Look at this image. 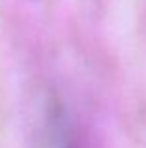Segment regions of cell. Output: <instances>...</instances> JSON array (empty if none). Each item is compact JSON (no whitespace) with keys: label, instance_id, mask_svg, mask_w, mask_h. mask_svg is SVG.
<instances>
[{"label":"cell","instance_id":"1","mask_svg":"<svg viewBox=\"0 0 146 148\" xmlns=\"http://www.w3.org/2000/svg\"><path fill=\"white\" fill-rule=\"evenodd\" d=\"M34 148H81L75 124L58 98H49L41 109L34 131Z\"/></svg>","mask_w":146,"mask_h":148}]
</instances>
